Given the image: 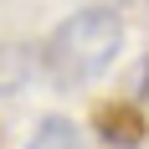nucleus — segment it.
<instances>
[{"label":"nucleus","instance_id":"f257e3e1","mask_svg":"<svg viewBox=\"0 0 149 149\" xmlns=\"http://www.w3.org/2000/svg\"><path fill=\"white\" fill-rule=\"evenodd\" d=\"M123 46V15L113 5H82L41 46V72L52 88H88L113 67Z\"/></svg>","mask_w":149,"mask_h":149},{"label":"nucleus","instance_id":"f03ea898","mask_svg":"<svg viewBox=\"0 0 149 149\" xmlns=\"http://www.w3.org/2000/svg\"><path fill=\"white\" fill-rule=\"evenodd\" d=\"M93 123H98L103 144H113V149H134V144H144V134H149L144 113H139L134 103H98Z\"/></svg>","mask_w":149,"mask_h":149},{"label":"nucleus","instance_id":"7ed1b4c3","mask_svg":"<svg viewBox=\"0 0 149 149\" xmlns=\"http://www.w3.org/2000/svg\"><path fill=\"white\" fill-rule=\"evenodd\" d=\"M26 149H88V139L77 134L72 118H57V113H46L36 129H31V144Z\"/></svg>","mask_w":149,"mask_h":149},{"label":"nucleus","instance_id":"20e7f679","mask_svg":"<svg viewBox=\"0 0 149 149\" xmlns=\"http://www.w3.org/2000/svg\"><path fill=\"white\" fill-rule=\"evenodd\" d=\"M31 72H36V62H31V52H26V46L0 41V98L21 93V88L31 82Z\"/></svg>","mask_w":149,"mask_h":149}]
</instances>
